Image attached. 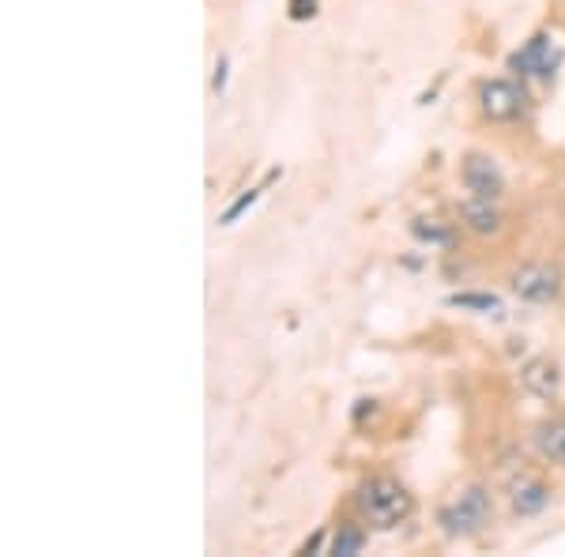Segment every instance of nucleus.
<instances>
[{"label": "nucleus", "instance_id": "1", "mask_svg": "<svg viewBox=\"0 0 565 557\" xmlns=\"http://www.w3.org/2000/svg\"><path fill=\"white\" fill-rule=\"evenodd\" d=\"M359 508L373 527H396L412 516V493L388 474H377L359 486Z\"/></svg>", "mask_w": 565, "mask_h": 557}, {"label": "nucleus", "instance_id": "2", "mask_svg": "<svg viewBox=\"0 0 565 557\" xmlns=\"http://www.w3.org/2000/svg\"><path fill=\"white\" fill-rule=\"evenodd\" d=\"M490 519V493L482 486H468L460 497H452L449 505L437 513V524L445 527V535L452 538H471L487 527Z\"/></svg>", "mask_w": 565, "mask_h": 557}, {"label": "nucleus", "instance_id": "3", "mask_svg": "<svg viewBox=\"0 0 565 557\" xmlns=\"http://www.w3.org/2000/svg\"><path fill=\"white\" fill-rule=\"evenodd\" d=\"M479 106L490 121H516L527 109V95L513 79H487L479 90Z\"/></svg>", "mask_w": 565, "mask_h": 557}, {"label": "nucleus", "instance_id": "4", "mask_svg": "<svg viewBox=\"0 0 565 557\" xmlns=\"http://www.w3.org/2000/svg\"><path fill=\"white\" fill-rule=\"evenodd\" d=\"M562 65V53L554 45L551 34H535L532 42H524V50H516L509 57V68L521 72V76H540V79H551L554 72Z\"/></svg>", "mask_w": 565, "mask_h": 557}, {"label": "nucleus", "instance_id": "5", "mask_svg": "<svg viewBox=\"0 0 565 557\" xmlns=\"http://www.w3.org/2000/svg\"><path fill=\"white\" fill-rule=\"evenodd\" d=\"M513 290L516 298L524 301H554L562 294V271L551 268V264H527V268H521L513 276Z\"/></svg>", "mask_w": 565, "mask_h": 557}, {"label": "nucleus", "instance_id": "6", "mask_svg": "<svg viewBox=\"0 0 565 557\" xmlns=\"http://www.w3.org/2000/svg\"><path fill=\"white\" fill-rule=\"evenodd\" d=\"M463 185L482 200H498L505 193V173H501V167L490 154H468V162H463Z\"/></svg>", "mask_w": 565, "mask_h": 557}, {"label": "nucleus", "instance_id": "7", "mask_svg": "<svg viewBox=\"0 0 565 557\" xmlns=\"http://www.w3.org/2000/svg\"><path fill=\"white\" fill-rule=\"evenodd\" d=\"M521 377H524V388H527V392H535V396H540V399H554V396H558V388H562V373H558V365L546 362V358L527 362Z\"/></svg>", "mask_w": 565, "mask_h": 557}, {"label": "nucleus", "instance_id": "8", "mask_svg": "<svg viewBox=\"0 0 565 557\" xmlns=\"http://www.w3.org/2000/svg\"><path fill=\"white\" fill-rule=\"evenodd\" d=\"M460 215L476 234H498V226H501V215H498L494 200H482V196L468 200V204L460 207Z\"/></svg>", "mask_w": 565, "mask_h": 557}, {"label": "nucleus", "instance_id": "9", "mask_svg": "<svg viewBox=\"0 0 565 557\" xmlns=\"http://www.w3.org/2000/svg\"><path fill=\"white\" fill-rule=\"evenodd\" d=\"M546 501H551V490L543 486V482H535V479H521L513 486V508L521 516H535V513H543L546 508Z\"/></svg>", "mask_w": 565, "mask_h": 557}, {"label": "nucleus", "instance_id": "10", "mask_svg": "<svg viewBox=\"0 0 565 557\" xmlns=\"http://www.w3.org/2000/svg\"><path fill=\"white\" fill-rule=\"evenodd\" d=\"M535 449L551 463H565V418H554V422H543L535 429Z\"/></svg>", "mask_w": 565, "mask_h": 557}, {"label": "nucleus", "instance_id": "11", "mask_svg": "<svg viewBox=\"0 0 565 557\" xmlns=\"http://www.w3.org/2000/svg\"><path fill=\"white\" fill-rule=\"evenodd\" d=\"M362 546H366V532H362V527H354V524H343L340 532H335V538H332V554H340V557L362 554Z\"/></svg>", "mask_w": 565, "mask_h": 557}, {"label": "nucleus", "instance_id": "12", "mask_svg": "<svg viewBox=\"0 0 565 557\" xmlns=\"http://www.w3.org/2000/svg\"><path fill=\"white\" fill-rule=\"evenodd\" d=\"M412 234L418 237V242H430V245H449L452 242V231L437 223V218H415Z\"/></svg>", "mask_w": 565, "mask_h": 557}, {"label": "nucleus", "instance_id": "13", "mask_svg": "<svg viewBox=\"0 0 565 557\" xmlns=\"http://www.w3.org/2000/svg\"><path fill=\"white\" fill-rule=\"evenodd\" d=\"M449 306H460V309H476V313H498L501 301L494 294H452Z\"/></svg>", "mask_w": 565, "mask_h": 557}, {"label": "nucleus", "instance_id": "14", "mask_svg": "<svg viewBox=\"0 0 565 557\" xmlns=\"http://www.w3.org/2000/svg\"><path fill=\"white\" fill-rule=\"evenodd\" d=\"M257 196H260V189H249V193H245V196H238V200H234L231 207H226V212H223V218H218V223H223V226L238 223V215H242V212H249V207L257 204Z\"/></svg>", "mask_w": 565, "mask_h": 557}, {"label": "nucleus", "instance_id": "15", "mask_svg": "<svg viewBox=\"0 0 565 557\" xmlns=\"http://www.w3.org/2000/svg\"><path fill=\"white\" fill-rule=\"evenodd\" d=\"M317 15V0H290V20H313Z\"/></svg>", "mask_w": 565, "mask_h": 557}, {"label": "nucleus", "instance_id": "16", "mask_svg": "<svg viewBox=\"0 0 565 557\" xmlns=\"http://www.w3.org/2000/svg\"><path fill=\"white\" fill-rule=\"evenodd\" d=\"M226 68H231V61L218 57V65H215V90H223V87H226Z\"/></svg>", "mask_w": 565, "mask_h": 557}]
</instances>
